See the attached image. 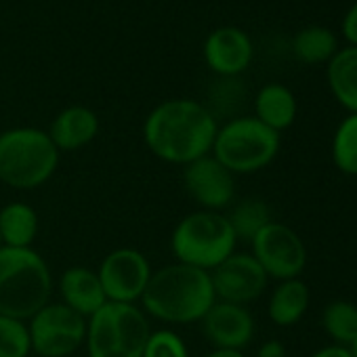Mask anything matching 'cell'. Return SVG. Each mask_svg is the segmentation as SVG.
Wrapping results in <instances>:
<instances>
[{"label":"cell","mask_w":357,"mask_h":357,"mask_svg":"<svg viewBox=\"0 0 357 357\" xmlns=\"http://www.w3.org/2000/svg\"><path fill=\"white\" fill-rule=\"evenodd\" d=\"M219 124L202 103L194 99H168L155 105L143 124L147 149L168 162L188 166L213 151Z\"/></svg>","instance_id":"obj_1"},{"label":"cell","mask_w":357,"mask_h":357,"mask_svg":"<svg viewBox=\"0 0 357 357\" xmlns=\"http://www.w3.org/2000/svg\"><path fill=\"white\" fill-rule=\"evenodd\" d=\"M215 303L211 273L183 263L155 269L141 296L143 311L166 324L202 321Z\"/></svg>","instance_id":"obj_2"},{"label":"cell","mask_w":357,"mask_h":357,"mask_svg":"<svg viewBox=\"0 0 357 357\" xmlns=\"http://www.w3.org/2000/svg\"><path fill=\"white\" fill-rule=\"evenodd\" d=\"M51 292V269L34 248H0V315L30 321Z\"/></svg>","instance_id":"obj_3"},{"label":"cell","mask_w":357,"mask_h":357,"mask_svg":"<svg viewBox=\"0 0 357 357\" xmlns=\"http://www.w3.org/2000/svg\"><path fill=\"white\" fill-rule=\"evenodd\" d=\"M59 166V149L49 132L20 126L0 132V181L13 190L45 185Z\"/></svg>","instance_id":"obj_4"},{"label":"cell","mask_w":357,"mask_h":357,"mask_svg":"<svg viewBox=\"0 0 357 357\" xmlns=\"http://www.w3.org/2000/svg\"><path fill=\"white\" fill-rule=\"evenodd\" d=\"M238 238L229 225L227 215L198 211L176 223L170 236V250L176 263L202 271L217 269L236 252Z\"/></svg>","instance_id":"obj_5"},{"label":"cell","mask_w":357,"mask_h":357,"mask_svg":"<svg viewBox=\"0 0 357 357\" xmlns=\"http://www.w3.org/2000/svg\"><path fill=\"white\" fill-rule=\"evenodd\" d=\"M151 334L147 315L137 305L105 303L86 324L89 357H143Z\"/></svg>","instance_id":"obj_6"},{"label":"cell","mask_w":357,"mask_h":357,"mask_svg":"<svg viewBox=\"0 0 357 357\" xmlns=\"http://www.w3.org/2000/svg\"><path fill=\"white\" fill-rule=\"evenodd\" d=\"M278 153L280 132L271 130L255 116H242L217 130L211 155L231 174H252L269 166Z\"/></svg>","instance_id":"obj_7"},{"label":"cell","mask_w":357,"mask_h":357,"mask_svg":"<svg viewBox=\"0 0 357 357\" xmlns=\"http://www.w3.org/2000/svg\"><path fill=\"white\" fill-rule=\"evenodd\" d=\"M89 319L63 303L45 305L30 321L32 351L38 357H70L86 338Z\"/></svg>","instance_id":"obj_8"},{"label":"cell","mask_w":357,"mask_h":357,"mask_svg":"<svg viewBox=\"0 0 357 357\" xmlns=\"http://www.w3.org/2000/svg\"><path fill=\"white\" fill-rule=\"evenodd\" d=\"M250 244V255L257 259L269 280H294L301 278L307 267V248L301 236L284 223H267Z\"/></svg>","instance_id":"obj_9"},{"label":"cell","mask_w":357,"mask_h":357,"mask_svg":"<svg viewBox=\"0 0 357 357\" xmlns=\"http://www.w3.org/2000/svg\"><path fill=\"white\" fill-rule=\"evenodd\" d=\"M151 273L153 271L147 257L135 248L112 250L97 269L107 303H128V305L141 301Z\"/></svg>","instance_id":"obj_10"},{"label":"cell","mask_w":357,"mask_h":357,"mask_svg":"<svg viewBox=\"0 0 357 357\" xmlns=\"http://www.w3.org/2000/svg\"><path fill=\"white\" fill-rule=\"evenodd\" d=\"M215 296L221 303L248 305L267 288V273L250 252H234L217 269L211 271Z\"/></svg>","instance_id":"obj_11"},{"label":"cell","mask_w":357,"mask_h":357,"mask_svg":"<svg viewBox=\"0 0 357 357\" xmlns=\"http://www.w3.org/2000/svg\"><path fill=\"white\" fill-rule=\"evenodd\" d=\"M236 174H231L211 153L188 164L183 170V185L190 198L202 206V211L221 213L236 196Z\"/></svg>","instance_id":"obj_12"},{"label":"cell","mask_w":357,"mask_h":357,"mask_svg":"<svg viewBox=\"0 0 357 357\" xmlns=\"http://www.w3.org/2000/svg\"><path fill=\"white\" fill-rule=\"evenodd\" d=\"M206 338L215 349L242 351L255 338V317L244 305L217 301L202 319Z\"/></svg>","instance_id":"obj_13"},{"label":"cell","mask_w":357,"mask_h":357,"mask_svg":"<svg viewBox=\"0 0 357 357\" xmlns=\"http://www.w3.org/2000/svg\"><path fill=\"white\" fill-rule=\"evenodd\" d=\"M252 40L250 36L234 26L217 28L204 40V59L213 72L219 76H238L252 61Z\"/></svg>","instance_id":"obj_14"},{"label":"cell","mask_w":357,"mask_h":357,"mask_svg":"<svg viewBox=\"0 0 357 357\" xmlns=\"http://www.w3.org/2000/svg\"><path fill=\"white\" fill-rule=\"evenodd\" d=\"M61 303L80 313L82 317H93L105 303V292L99 282L97 271L89 267H70L59 278Z\"/></svg>","instance_id":"obj_15"},{"label":"cell","mask_w":357,"mask_h":357,"mask_svg":"<svg viewBox=\"0 0 357 357\" xmlns=\"http://www.w3.org/2000/svg\"><path fill=\"white\" fill-rule=\"evenodd\" d=\"M99 132V118L84 105H70L61 109L51 122L49 137L59 151H76L89 145Z\"/></svg>","instance_id":"obj_16"},{"label":"cell","mask_w":357,"mask_h":357,"mask_svg":"<svg viewBox=\"0 0 357 357\" xmlns=\"http://www.w3.org/2000/svg\"><path fill=\"white\" fill-rule=\"evenodd\" d=\"M296 97L294 93L278 82L265 84L255 99V118L275 132L290 128L296 120Z\"/></svg>","instance_id":"obj_17"},{"label":"cell","mask_w":357,"mask_h":357,"mask_svg":"<svg viewBox=\"0 0 357 357\" xmlns=\"http://www.w3.org/2000/svg\"><path fill=\"white\" fill-rule=\"evenodd\" d=\"M309 303H311V290L301 278L284 280L278 282V286L269 296L267 315L275 326L290 328L303 319V315L309 309Z\"/></svg>","instance_id":"obj_18"},{"label":"cell","mask_w":357,"mask_h":357,"mask_svg":"<svg viewBox=\"0 0 357 357\" xmlns=\"http://www.w3.org/2000/svg\"><path fill=\"white\" fill-rule=\"evenodd\" d=\"M38 236V213L24 202L0 208V240L7 248H32Z\"/></svg>","instance_id":"obj_19"},{"label":"cell","mask_w":357,"mask_h":357,"mask_svg":"<svg viewBox=\"0 0 357 357\" xmlns=\"http://www.w3.org/2000/svg\"><path fill=\"white\" fill-rule=\"evenodd\" d=\"M328 86L349 114H357V47H347L328 61Z\"/></svg>","instance_id":"obj_20"},{"label":"cell","mask_w":357,"mask_h":357,"mask_svg":"<svg viewBox=\"0 0 357 357\" xmlns=\"http://www.w3.org/2000/svg\"><path fill=\"white\" fill-rule=\"evenodd\" d=\"M292 51L298 61L307 66H317L330 61L338 53V40L334 32L321 26H309L303 28L294 40H292Z\"/></svg>","instance_id":"obj_21"},{"label":"cell","mask_w":357,"mask_h":357,"mask_svg":"<svg viewBox=\"0 0 357 357\" xmlns=\"http://www.w3.org/2000/svg\"><path fill=\"white\" fill-rule=\"evenodd\" d=\"M321 328L332 344L349 347L357 338V305L344 298L328 303L321 311Z\"/></svg>","instance_id":"obj_22"},{"label":"cell","mask_w":357,"mask_h":357,"mask_svg":"<svg viewBox=\"0 0 357 357\" xmlns=\"http://www.w3.org/2000/svg\"><path fill=\"white\" fill-rule=\"evenodd\" d=\"M334 166L349 176H357V114H349L334 130L330 145Z\"/></svg>","instance_id":"obj_23"},{"label":"cell","mask_w":357,"mask_h":357,"mask_svg":"<svg viewBox=\"0 0 357 357\" xmlns=\"http://www.w3.org/2000/svg\"><path fill=\"white\" fill-rule=\"evenodd\" d=\"M229 225L236 234L238 240H248L252 242V238L267 225L271 223V213L269 206L259 200V198H246L240 204L234 206V211L227 215Z\"/></svg>","instance_id":"obj_24"},{"label":"cell","mask_w":357,"mask_h":357,"mask_svg":"<svg viewBox=\"0 0 357 357\" xmlns=\"http://www.w3.org/2000/svg\"><path fill=\"white\" fill-rule=\"evenodd\" d=\"M30 353L32 340L28 324L0 315V357H28Z\"/></svg>","instance_id":"obj_25"},{"label":"cell","mask_w":357,"mask_h":357,"mask_svg":"<svg viewBox=\"0 0 357 357\" xmlns=\"http://www.w3.org/2000/svg\"><path fill=\"white\" fill-rule=\"evenodd\" d=\"M143 357H190L188 344L172 330H155L149 334Z\"/></svg>","instance_id":"obj_26"},{"label":"cell","mask_w":357,"mask_h":357,"mask_svg":"<svg viewBox=\"0 0 357 357\" xmlns=\"http://www.w3.org/2000/svg\"><path fill=\"white\" fill-rule=\"evenodd\" d=\"M340 30H342V36L347 38V43L351 47H357V3H353L349 7V11L344 13Z\"/></svg>","instance_id":"obj_27"},{"label":"cell","mask_w":357,"mask_h":357,"mask_svg":"<svg viewBox=\"0 0 357 357\" xmlns=\"http://www.w3.org/2000/svg\"><path fill=\"white\" fill-rule=\"evenodd\" d=\"M257 357H286V347L280 340H267L259 347Z\"/></svg>","instance_id":"obj_28"},{"label":"cell","mask_w":357,"mask_h":357,"mask_svg":"<svg viewBox=\"0 0 357 357\" xmlns=\"http://www.w3.org/2000/svg\"><path fill=\"white\" fill-rule=\"evenodd\" d=\"M309 357H353L351 353H349V349L347 347H340V344H328V347H321V349H317L313 355H309Z\"/></svg>","instance_id":"obj_29"},{"label":"cell","mask_w":357,"mask_h":357,"mask_svg":"<svg viewBox=\"0 0 357 357\" xmlns=\"http://www.w3.org/2000/svg\"><path fill=\"white\" fill-rule=\"evenodd\" d=\"M204 357H244V353L242 351H234V349H213Z\"/></svg>","instance_id":"obj_30"},{"label":"cell","mask_w":357,"mask_h":357,"mask_svg":"<svg viewBox=\"0 0 357 357\" xmlns=\"http://www.w3.org/2000/svg\"><path fill=\"white\" fill-rule=\"evenodd\" d=\"M347 349H349V353H351L353 357H357V338H355V340H353V342H351Z\"/></svg>","instance_id":"obj_31"},{"label":"cell","mask_w":357,"mask_h":357,"mask_svg":"<svg viewBox=\"0 0 357 357\" xmlns=\"http://www.w3.org/2000/svg\"><path fill=\"white\" fill-rule=\"evenodd\" d=\"M0 248H3V240H0Z\"/></svg>","instance_id":"obj_32"}]
</instances>
